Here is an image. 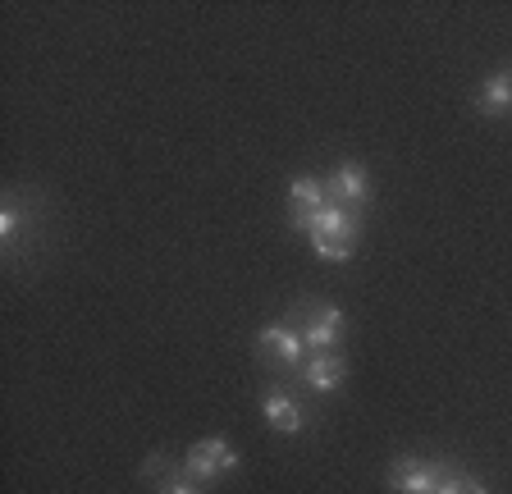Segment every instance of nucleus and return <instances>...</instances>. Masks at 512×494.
Returning <instances> with one entry per match:
<instances>
[{"mask_svg": "<svg viewBox=\"0 0 512 494\" xmlns=\"http://www.w3.org/2000/svg\"><path fill=\"white\" fill-rule=\"evenodd\" d=\"M302 376H307V385L316 389V394H330V389L343 385V376H348V366H343L339 353H311L307 366H302Z\"/></svg>", "mask_w": 512, "mask_h": 494, "instance_id": "nucleus-8", "label": "nucleus"}, {"mask_svg": "<svg viewBox=\"0 0 512 494\" xmlns=\"http://www.w3.org/2000/svg\"><path fill=\"white\" fill-rule=\"evenodd\" d=\"M165 494H197V490H192V485H188V476H179V481H174Z\"/></svg>", "mask_w": 512, "mask_h": 494, "instance_id": "nucleus-14", "label": "nucleus"}, {"mask_svg": "<svg viewBox=\"0 0 512 494\" xmlns=\"http://www.w3.org/2000/svg\"><path fill=\"white\" fill-rule=\"evenodd\" d=\"M256 353H261V362H275V366H284V371H298V366H307L311 348L288 321H275V325H266V330L256 334Z\"/></svg>", "mask_w": 512, "mask_h": 494, "instance_id": "nucleus-2", "label": "nucleus"}, {"mask_svg": "<svg viewBox=\"0 0 512 494\" xmlns=\"http://www.w3.org/2000/svg\"><path fill=\"white\" fill-rule=\"evenodd\" d=\"M330 206V193H325V183L320 179H293L288 183V220H293V229H307V220L316 211H325Z\"/></svg>", "mask_w": 512, "mask_h": 494, "instance_id": "nucleus-7", "label": "nucleus"}, {"mask_svg": "<svg viewBox=\"0 0 512 494\" xmlns=\"http://www.w3.org/2000/svg\"><path fill=\"white\" fill-rule=\"evenodd\" d=\"M298 334L307 339L311 353H334V344H339V334H343V312L330 307V302H316V307L302 312Z\"/></svg>", "mask_w": 512, "mask_h": 494, "instance_id": "nucleus-4", "label": "nucleus"}, {"mask_svg": "<svg viewBox=\"0 0 512 494\" xmlns=\"http://www.w3.org/2000/svg\"><path fill=\"white\" fill-rule=\"evenodd\" d=\"M261 408H266V421L279 435H298L302 430V408L288 389H266V403H261Z\"/></svg>", "mask_w": 512, "mask_h": 494, "instance_id": "nucleus-9", "label": "nucleus"}, {"mask_svg": "<svg viewBox=\"0 0 512 494\" xmlns=\"http://www.w3.org/2000/svg\"><path fill=\"white\" fill-rule=\"evenodd\" d=\"M325 193H330V202H339V206H357L371 197V179H366V170L357 161H343L339 170L330 174V183H325Z\"/></svg>", "mask_w": 512, "mask_h": 494, "instance_id": "nucleus-6", "label": "nucleus"}, {"mask_svg": "<svg viewBox=\"0 0 512 494\" xmlns=\"http://www.w3.org/2000/svg\"><path fill=\"white\" fill-rule=\"evenodd\" d=\"M439 494H485V485L471 481V476H462V472H448L444 485H439Z\"/></svg>", "mask_w": 512, "mask_h": 494, "instance_id": "nucleus-13", "label": "nucleus"}, {"mask_svg": "<svg viewBox=\"0 0 512 494\" xmlns=\"http://www.w3.org/2000/svg\"><path fill=\"white\" fill-rule=\"evenodd\" d=\"M476 106L485 110V115H503V110H512V74H494L490 83L476 92Z\"/></svg>", "mask_w": 512, "mask_h": 494, "instance_id": "nucleus-10", "label": "nucleus"}, {"mask_svg": "<svg viewBox=\"0 0 512 494\" xmlns=\"http://www.w3.org/2000/svg\"><path fill=\"white\" fill-rule=\"evenodd\" d=\"M179 467H183V476H192V481H215V476L238 467V449L229 440H220V435H211V440L192 444L188 458H183Z\"/></svg>", "mask_w": 512, "mask_h": 494, "instance_id": "nucleus-3", "label": "nucleus"}, {"mask_svg": "<svg viewBox=\"0 0 512 494\" xmlns=\"http://www.w3.org/2000/svg\"><path fill=\"white\" fill-rule=\"evenodd\" d=\"M142 476H147V481H156L160 494H165V490H170V485L183 476V467L174 472V467H170V453H151V458L142 462Z\"/></svg>", "mask_w": 512, "mask_h": 494, "instance_id": "nucleus-11", "label": "nucleus"}, {"mask_svg": "<svg viewBox=\"0 0 512 494\" xmlns=\"http://www.w3.org/2000/svg\"><path fill=\"white\" fill-rule=\"evenodd\" d=\"M444 476H448L444 467L426 462V458H398L394 467H389V485H394L398 494H439Z\"/></svg>", "mask_w": 512, "mask_h": 494, "instance_id": "nucleus-5", "label": "nucleus"}, {"mask_svg": "<svg viewBox=\"0 0 512 494\" xmlns=\"http://www.w3.org/2000/svg\"><path fill=\"white\" fill-rule=\"evenodd\" d=\"M307 234H311V247H316V257L325 261H348L357 252V238H362V215L352 211V206H339L330 202L325 211H316L307 220Z\"/></svg>", "mask_w": 512, "mask_h": 494, "instance_id": "nucleus-1", "label": "nucleus"}, {"mask_svg": "<svg viewBox=\"0 0 512 494\" xmlns=\"http://www.w3.org/2000/svg\"><path fill=\"white\" fill-rule=\"evenodd\" d=\"M19 234H23V211H19V202H5V211H0V238L14 243Z\"/></svg>", "mask_w": 512, "mask_h": 494, "instance_id": "nucleus-12", "label": "nucleus"}]
</instances>
